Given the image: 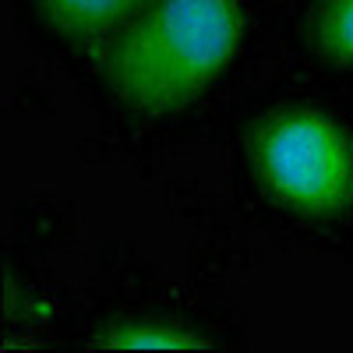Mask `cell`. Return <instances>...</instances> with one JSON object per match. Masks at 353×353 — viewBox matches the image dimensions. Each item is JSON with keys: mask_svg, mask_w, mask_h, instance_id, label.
<instances>
[{"mask_svg": "<svg viewBox=\"0 0 353 353\" xmlns=\"http://www.w3.org/2000/svg\"><path fill=\"white\" fill-rule=\"evenodd\" d=\"M241 36V0H156L106 43L99 74L121 106L159 121L209 92Z\"/></svg>", "mask_w": 353, "mask_h": 353, "instance_id": "cell-1", "label": "cell"}, {"mask_svg": "<svg viewBox=\"0 0 353 353\" xmlns=\"http://www.w3.org/2000/svg\"><path fill=\"white\" fill-rule=\"evenodd\" d=\"M99 346L128 350V353H134V350H156V353H201V350H212V343L201 332L173 325V321H124V325L106 329Z\"/></svg>", "mask_w": 353, "mask_h": 353, "instance_id": "cell-4", "label": "cell"}, {"mask_svg": "<svg viewBox=\"0 0 353 353\" xmlns=\"http://www.w3.org/2000/svg\"><path fill=\"white\" fill-rule=\"evenodd\" d=\"M156 0H36V14L53 36L78 46H106Z\"/></svg>", "mask_w": 353, "mask_h": 353, "instance_id": "cell-3", "label": "cell"}, {"mask_svg": "<svg viewBox=\"0 0 353 353\" xmlns=\"http://www.w3.org/2000/svg\"><path fill=\"white\" fill-rule=\"evenodd\" d=\"M311 50L336 68H353V0H318L307 21Z\"/></svg>", "mask_w": 353, "mask_h": 353, "instance_id": "cell-5", "label": "cell"}, {"mask_svg": "<svg viewBox=\"0 0 353 353\" xmlns=\"http://www.w3.org/2000/svg\"><path fill=\"white\" fill-rule=\"evenodd\" d=\"M248 163L265 198L301 219L353 205V138L318 106H283L248 131Z\"/></svg>", "mask_w": 353, "mask_h": 353, "instance_id": "cell-2", "label": "cell"}]
</instances>
